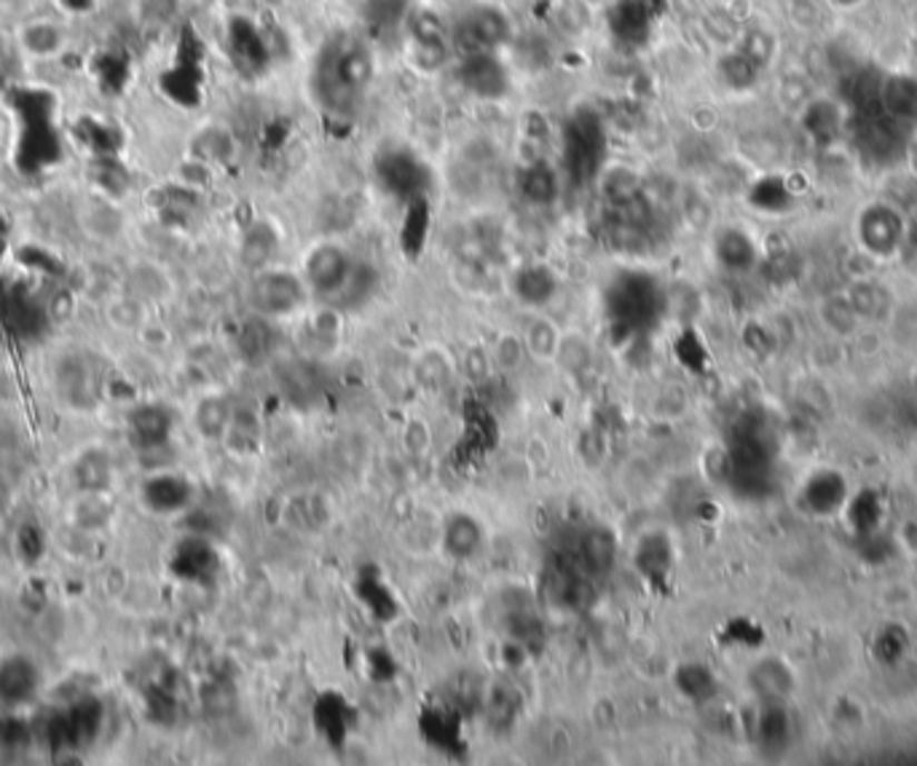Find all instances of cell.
I'll return each instance as SVG.
<instances>
[{
	"label": "cell",
	"mask_w": 917,
	"mask_h": 766,
	"mask_svg": "<svg viewBox=\"0 0 917 766\" xmlns=\"http://www.w3.org/2000/svg\"><path fill=\"white\" fill-rule=\"evenodd\" d=\"M132 429L142 445H159L169 431V416L164 410L142 408L132 416Z\"/></svg>",
	"instance_id": "13"
},
{
	"label": "cell",
	"mask_w": 917,
	"mask_h": 766,
	"mask_svg": "<svg viewBox=\"0 0 917 766\" xmlns=\"http://www.w3.org/2000/svg\"><path fill=\"white\" fill-rule=\"evenodd\" d=\"M274 250V236L266 226H255L250 233H247L245 247H241V258H245L247 266L260 268L266 266V260L272 258Z\"/></svg>",
	"instance_id": "16"
},
{
	"label": "cell",
	"mask_w": 917,
	"mask_h": 766,
	"mask_svg": "<svg viewBox=\"0 0 917 766\" xmlns=\"http://www.w3.org/2000/svg\"><path fill=\"white\" fill-rule=\"evenodd\" d=\"M555 330L550 322H534L532 330H529V349L534 354H550L555 349Z\"/></svg>",
	"instance_id": "20"
},
{
	"label": "cell",
	"mask_w": 917,
	"mask_h": 766,
	"mask_svg": "<svg viewBox=\"0 0 917 766\" xmlns=\"http://www.w3.org/2000/svg\"><path fill=\"white\" fill-rule=\"evenodd\" d=\"M306 298V285L290 271H260L250 285L253 309L264 317H285Z\"/></svg>",
	"instance_id": "2"
},
{
	"label": "cell",
	"mask_w": 917,
	"mask_h": 766,
	"mask_svg": "<svg viewBox=\"0 0 917 766\" xmlns=\"http://www.w3.org/2000/svg\"><path fill=\"white\" fill-rule=\"evenodd\" d=\"M36 686V673L28 663H9L0 670V697L3 699H22L28 697Z\"/></svg>",
	"instance_id": "12"
},
{
	"label": "cell",
	"mask_w": 917,
	"mask_h": 766,
	"mask_svg": "<svg viewBox=\"0 0 917 766\" xmlns=\"http://www.w3.org/2000/svg\"><path fill=\"white\" fill-rule=\"evenodd\" d=\"M140 19L148 24H164L178 11V0H137Z\"/></svg>",
	"instance_id": "19"
},
{
	"label": "cell",
	"mask_w": 917,
	"mask_h": 766,
	"mask_svg": "<svg viewBox=\"0 0 917 766\" xmlns=\"http://www.w3.org/2000/svg\"><path fill=\"white\" fill-rule=\"evenodd\" d=\"M668 560H671V553H668L665 539L654 536V539L644 541V547H641V555H639V566L644 568L647 574H650V576H665Z\"/></svg>",
	"instance_id": "17"
},
{
	"label": "cell",
	"mask_w": 917,
	"mask_h": 766,
	"mask_svg": "<svg viewBox=\"0 0 917 766\" xmlns=\"http://www.w3.org/2000/svg\"><path fill=\"white\" fill-rule=\"evenodd\" d=\"M76 477H78V486H81L83 490H102L110 480L108 458H105L102 454H87L81 461H78Z\"/></svg>",
	"instance_id": "14"
},
{
	"label": "cell",
	"mask_w": 917,
	"mask_h": 766,
	"mask_svg": "<svg viewBox=\"0 0 917 766\" xmlns=\"http://www.w3.org/2000/svg\"><path fill=\"white\" fill-rule=\"evenodd\" d=\"M352 271H355V266H352L349 255L341 250L338 245L317 247L306 258V285L319 295L344 290L349 285Z\"/></svg>",
	"instance_id": "4"
},
{
	"label": "cell",
	"mask_w": 917,
	"mask_h": 766,
	"mask_svg": "<svg viewBox=\"0 0 917 766\" xmlns=\"http://www.w3.org/2000/svg\"><path fill=\"white\" fill-rule=\"evenodd\" d=\"M81 226L97 239H116V233L121 231V215L108 201H91V205L83 207Z\"/></svg>",
	"instance_id": "9"
},
{
	"label": "cell",
	"mask_w": 917,
	"mask_h": 766,
	"mask_svg": "<svg viewBox=\"0 0 917 766\" xmlns=\"http://www.w3.org/2000/svg\"><path fill=\"white\" fill-rule=\"evenodd\" d=\"M175 568L178 574L188 576V579H207L215 571V555L213 549L201 541H188L180 547L178 558H175Z\"/></svg>",
	"instance_id": "10"
},
{
	"label": "cell",
	"mask_w": 917,
	"mask_h": 766,
	"mask_svg": "<svg viewBox=\"0 0 917 766\" xmlns=\"http://www.w3.org/2000/svg\"><path fill=\"white\" fill-rule=\"evenodd\" d=\"M373 78L371 54L363 43L344 41L325 57L319 89L325 105H355Z\"/></svg>",
	"instance_id": "1"
},
{
	"label": "cell",
	"mask_w": 917,
	"mask_h": 766,
	"mask_svg": "<svg viewBox=\"0 0 917 766\" xmlns=\"http://www.w3.org/2000/svg\"><path fill=\"white\" fill-rule=\"evenodd\" d=\"M521 193L532 205H550L559 196V177L548 163H532L521 175Z\"/></svg>",
	"instance_id": "5"
},
{
	"label": "cell",
	"mask_w": 917,
	"mask_h": 766,
	"mask_svg": "<svg viewBox=\"0 0 917 766\" xmlns=\"http://www.w3.org/2000/svg\"><path fill=\"white\" fill-rule=\"evenodd\" d=\"M228 421V410L220 399H207V402L199 405V412H196V424L205 431L207 437H220L223 429H226Z\"/></svg>",
	"instance_id": "18"
},
{
	"label": "cell",
	"mask_w": 917,
	"mask_h": 766,
	"mask_svg": "<svg viewBox=\"0 0 917 766\" xmlns=\"http://www.w3.org/2000/svg\"><path fill=\"white\" fill-rule=\"evenodd\" d=\"M38 539H41V536H38L36 530L24 528V530H22V541H19V547H22L24 553L30 555V558H36V555L41 553V541H38Z\"/></svg>",
	"instance_id": "21"
},
{
	"label": "cell",
	"mask_w": 917,
	"mask_h": 766,
	"mask_svg": "<svg viewBox=\"0 0 917 766\" xmlns=\"http://www.w3.org/2000/svg\"><path fill=\"white\" fill-rule=\"evenodd\" d=\"M483 541V530L473 517L467 515H458L454 520L448 523V528H445V549H448L454 558H470V555L477 553V547H481Z\"/></svg>",
	"instance_id": "6"
},
{
	"label": "cell",
	"mask_w": 917,
	"mask_h": 766,
	"mask_svg": "<svg viewBox=\"0 0 917 766\" xmlns=\"http://www.w3.org/2000/svg\"><path fill=\"white\" fill-rule=\"evenodd\" d=\"M146 499L156 509H178L188 501V486L178 477H156L148 483Z\"/></svg>",
	"instance_id": "11"
},
{
	"label": "cell",
	"mask_w": 917,
	"mask_h": 766,
	"mask_svg": "<svg viewBox=\"0 0 917 766\" xmlns=\"http://www.w3.org/2000/svg\"><path fill=\"white\" fill-rule=\"evenodd\" d=\"M515 292H519L521 300H526L532 306L545 304V300H550V295L555 292L553 273L542 266L523 268V271H519V277H515Z\"/></svg>",
	"instance_id": "7"
},
{
	"label": "cell",
	"mask_w": 917,
	"mask_h": 766,
	"mask_svg": "<svg viewBox=\"0 0 917 766\" xmlns=\"http://www.w3.org/2000/svg\"><path fill=\"white\" fill-rule=\"evenodd\" d=\"M19 41L30 54L51 57L65 46V32L51 22H32L24 24L22 32H19Z\"/></svg>",
	"instance_id": "8"
},
{
	"label": "cell",
	"mask_w": 917,
	"mask_h": 766,
	"mask_svg": "<svg viewBox=\"0 0 917 766\" xmlns=\"http://www.w3.org/2000/svg\"><path fill=\"white\" fill-rule=\"evenodd\" d=\"M268 346H272V336H268V327L264 322H247L239 332V351L241 357L250 359V362H258L268 354Z\"/></svg>",
	"instance_id": "15"
},
{
	"label": "cell",
	"mask_w": 917,
	"mask_h": 766,
	"mask_svg": "<svg viewBox=\"0 0 917 766\" xmlns=\"http://www.w3.org/2000/svg\"><path fill=\"white\" fill-rule=\"evenodd\" d=\"M614 555H618L614 536L609 534L607 528H588V530H582L578 539L566 547V553H563L555 563L574 568V571L593 576L595 579V576H604L609 568L614 566Z\"/></svg>",
	"instance_id": "3"
}]
</instances>
